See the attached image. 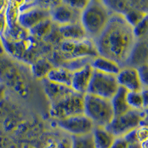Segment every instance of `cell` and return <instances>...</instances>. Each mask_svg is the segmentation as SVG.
<instances>
[{
	"mask_svg": "<svg viewBox=\"0 0 148 148\" xmlns=\"http://www.w3.org/2000/svg\"><path fill=\"white\" fill-rule=\"evenodd\" d=\"M94 42L99 56L126 66L137 39L124 15L112 13L102 32Z\"/></svg>",
	"mask_w": 148,
	"mask_h": 148,
	"instance_id": "6da1fadb",
	"label": "cell"
},
{
	"mask_svg": "<svg viewBox=\"0 0 148 148\" xmlns=\"http://www.w3.org/2000/svg\"><path fill=\"white\" fill-rule=\"evenodd\" d=\"M111 14L104 1H88L82 11L80 22L89 39L95 40L99 36L106 27Z\"/></svg>",
	"mask_w": 148,
	"mask_h": 148,
	"instance_id": "7a4b0ae2",
	"label": "cell"
},
{
	"mask_svg": "<svg viewBox=\"0 0 148 148\" xmlns=\"http://www.w3.org/2000/svg\"><path fill=\"white\" fill-rule=\"evenodd\" d=\"M84 114L95 127H106L114 118L111 100L87 93L84 96Z\"/></svg>",
	"mask_w": 148,
	"mask_h": 148,
	"instance_id": "3957f363",
	"label": "cell"
},
{
	"mask_svg": "<svg viewBox=\"0 0 148 148\" xmlns=\"http://www.w3.org/2000/svg\"><path fill=\"white\" fill-rule=\"evenodd\" d=\"M146 118V110H130L124 114L114 116L106 129L116 138H121L144 124Z\"/></svg>",
	"mask_w": 148,
	"mask_h": 148,
	"instance_id": "277c9868",
	"label": "cell"
},
{
	"mask_svg": "<svg viewBox=\"0 0 148 148\" xmlns=\"http://www.w3.org/2000/svg\"><path fill=\"white\" fill-rule=\"evenodd\" d=\"M84 96L73 92L51 104V116L56 120H60L84 114Z\"/></svg>",
	"mask_w": 148,
	"mask_h": 148,
	"instance_id": "5b68a950",
	"label": "cell"
},
{
	"mask_svg": "<svg viewBox=\"0 0 148 148\" xmlns=\"http://www.w3.org/2000/svg\"><path fill=\"white\" fill-rule=\"evenodd\" d=\"M119 88L116 76L94 71L88 93L111 100Z\"/></svg>",
	"mask_w": 148,
	"mask_h": 148,
	"instance_id": "8992f818",
	"label": "cell"
},
{
	"mask_svg": "<svg viewBox=\"0 0 148 148\" xmlns=\"http://www.w3.org/2000/svg\"><path fill=\"white\" fill-rule=\"evenodd\" d=\"M61 50L65 57L64 60L83 57L95 58L99 56L94 42L89 38L82 41L63 40Z\"/></svg>",
	"mask_w": 148,
	"mask_h": 148,
	"instance_id": "52a82bcc",
	"label": "cell"
},
{
	"mask_svg": "<svg viewBox=\"0 0 148 148\" xmlns=\"http://www.w3.org/2000/svg\"><path fill=\"white\" fill-rule=\"evenodd\" d=\"M56 123L61 129L71 134L72 136H81L91 134L95 127L93 123L84 114L56 120Z\"/></svg>",
	"mask_w": 148,
	"mask_h": 148,
	"instance_id": "ba28073f",
	"label": "cell"
},
{
	"mask_svg": "<svg viewBox=\"0 0 148 148\" xmlns=\"http://www.w3.org/2000/svg\"><path fill=\"white\" fill-rule=\"evenodd\" d=\"M82 12L73 8L65 1L56 2L50 8V18L59 26L80 22Z\"/></svg>",
	"mask_w": 148,
	"mask_h": 148,
	"instance_id": "9c48e42d",
	"label": "cell"
},
{
	"mask_svg": "<svg viewBox=\"0 0 148 148\" xmlns=\"http://www.w3.org/2000/svg\"><path fill=\"white\" fill-rule=\"evenodd\" d=\"M48 18H50V9L40 5H33L21 10L18 25L25 30H30Z\"/></svg>",
	"mask_w": 148,
	"mask_h": 148,
	"instance_id": "30bf717a",
	"label": "cell"
},
{
	"mask_svg": "<svg viewBox=\"0 0 148 148\" xmlns=\"http://www.w3.org/2000/svg\"><path fill=\"white\" fill-rule=\"evenodd\" d=\"M119 87L127 92H141L145 88L137 68L133 67H121L116 76Z\"/></svg>",
	"mask_w": 148,
	"mask_h": 148,
	"instance_id": "8fae6325",
	"label": "cell"
},
{
	"mask_svg": "<svg viewBox=\"0 0 148 148\" xmlns=\"http://www.w3.org/2000/svg\"><path fill=\"white\" fill-rule=\"evenodd\" d=\"M93 71L90 64H89L79 71L73 72L71 88L79 94H87Z\"/></svg>",
	"mask_w": 148,
	"mask_h": 148,
	"instance_id": "7c38bea8",
	"label": "cell"
},
{
	"mask_svg": "<svg viewBox=\"0 0 148 148\" xmlns=\"http://www.w3.org/2000/svg\"><path fill=\"white\" fill-rule=\"evenodd\" d=\"M58 30L63 40L82 41L88 38L81 22L59 26Z\"/></svg>",
	"mask_w": 148,
	"mask_h": 148,
	"instance_id": "4fadbf2b",
	"label": "cell"
},
{
	"mask_svg": "<svg viewBox=\"0 0 148 148\" xmlns=\"http://www.w3.org/2000/svg\"><path fill=\"white\" fill-rule=\"evenodd\" d=\"M44 88L46 95L51 101V104L59 101L75 92L71 87L47 81V79L44 81Z\"/></svg>",
	"mask_w": 148,
	"mask_h": 148,
	"instance_id": "5bb4252c",
	"label": "cell"
},
{
	"mask_svg": "<svg viewBox=\"0 0 148 148\" xmlns=\"http://www.w3.org/2000/svg\"><path fill=\"white\" fill-rule=\"evenodd\" d=\"M90 66L93 71L113 76H117L121 68L118 63L101 56L93 58Z\"/></svg>",
	"mask_w": 148,
	"mask_h": 148,
	"instance_id": "9a60e30c",
	"label": "cell"
},
{
	"mask_svg": "<svg viewBox=\"0 0 148 148\" xmlns=\"http://www.w3.org/2000/svg\"><path fill=\"white\" fill-rule=\"evenodd\" d=\"M92 137L94 148H110L116 138L106 127H95Z\"/></svg>",
	"mask_w": 148,
	"mask_h": 148,
	"instance_id": "2e32d148",
	"label": "cell"
},
{
	"mask_svg": "<svg viewBox=\"0 0 148 148\" xmlns=\"http://www.w3.org/2000/svg\"><path fill=\"white\" fill-rule=\"evenodd\" d=\"M72 76L73 72L69 70L62 67H53L49 71L45 79L51 82L71 87Z\"/></svg>",
	"mask_w": 148,
	"mask_h": 148,
	"instance_id": "e0dca14e",
	"label": "cell"
},
{
	"mask_svg": "<svg viewBox=\"0 0 148 148\" xmlns=\"http://www.w3.org/2000/svg\"><path fill=\"white\" fill-rule=\"evenodd\" d=\"M127 101L131 110H146L147 106V88H145L141 92H127Z\"/></svg>",
	"mask_w": 148,
	"mask_h": 148,
	"instance_id": "ac0fdd59",
	"label": "cell"
},
{
	"mask_svg": "<svg viewBox=\"0 0 148 148\" xmlns=\"http://www.w3.org/2000/svg\"><path fill=\"white\" fill-rule=\"evenodd\" d=\"M127 91L119 87L116 95L111 99L115 116L124 114L131 110L127 101Z\"/></svg>",
	"mask_w": 148,
	"mask_h": 148,
	"instance_id": "d6986e66",
	"label": "cell"
},
{
	"mask_svg": "<svg viewBox=\"0 0 148 148\" xmlns=\"http://www.w3.org/2000/svg\"><path fill=\"white\" fill-rule=\"evenodd\" d=\"M24 2L10 1L8 2V5L5 9V14L7 17L8 28H11L18 25V17L21 14V8Z\"/></svg>",
	"mask_w": 148,
	"mask_h": 148,
	"instance_id": "ffe728a7",
	"label": "cell"
},
{
	"mask_svg": "<svg viewBox=\"0 0 148 148\" xmlns=\"http://www.w3.org/2000/svg\"><path fill=\"white\" fill-rule=\"evenodd\" d=\"M53 22L51 20V18L46 19L29 30V33L31 35L39 37V38L48 36L49 34L51 32V24Z\"/></svg>",
	"mask_w": 148,
	"mask_h": 148,
	"instance_id": "44dd1931",
	"label": "cell"
},
{
	"mask_svg": "<svg viewBox=\"0 0 148 148\" xmlns=\"http://www.w3.org/2000/svg\"><path fill=\"white\" fill-rule=\"evenodd\" d=\"M71 148H94L92 133L81 136H72Z\"/></svg>",
	"mask_w": 148,
	"mask_h": 148,
	"instance_id": "7402d4cb",
	"label": "cell"
},
{
	"mask_svg": "<svg viewBox=\"0 0 148 148\" xmlns=\"http://www.w3.org/2000/svg\"><path fill=\"white\" fill-rule=\"evenodd\" d=\"M128 23L133 27L143 20L146 16H147V12L142 11L139 10H132L127 12L124 15Z\"/></svg>",
	"mask_w": 148,
	"mask_h": 148,
	"instance_id": "603a6c76",
	"label": "cell"
},
{
	"mask_svg": "<svg viewBox=\"0 0 148 148\" xmlns=\"http://www.w3.org/2000/svg\"><path fill=\"white\" fill-rule=\"evenodd\" d=\"M53 67L51 64L45 60H40L37 62L35 64V69H34V73L36 76L38 77H45L47 76L49 71L52 69Z\"/></svg>",
	"mask_w": 148,
	"mask_h": 148,
	"instance_id": "cb8c5ba5",
	"label": "cell"
},
{
	"mask_svg": "<svg viewBox=\"0 0 148 148\" xmlns=\"http://www.w3.org/2000/svg\"><path fill=\"white\" fill-rule=\"evenodd\" d=\"M133 32L137 40L145 39L147 34V16L133 27Z\"/></svg>",
	"mask_w": 148,
	"mask_h": 148,
	"instance_id": "d4e9b609",
	"label": "cell"
},
{
	"mask_svg": "<svg viewBox=\"0 0 148 148\" xmlns=\"http://www.w3.org/2000/svg\"><path fill=\"white\" fill-rule=\"evenodd\" d=\"M135 135L138 143H143L147 141L148 128L146 124H141L135 130Z\"/></svg>",
	"mask_w": 148,
	"mask_h": 148,
	"instance_id": "484cf974",
	"label": "cell"
},
{
	"mask_svg": "<svg viewBox=\"0 0 148 148\" xmlns=\"http://www.w3.org/2000/svg\"><path fill=\"white\" fill-rule=\"evenodd\" d=\"M6 9V8H5ZM8 27V21L6 14H5V10L4 11L0 13V38L4 36L7 31Z\"/></svg>",
	"mask_w": 148,
	"mask_h": 148,
	"instance_id": "4316f807",
	"label": "cell"
},
{
	"mask_svg": "<svg viewBox=\"0 0 148 148\" xmlns=\"http://www.w3.org/2000/svg\"><path fill=\"white\" fill-rule=\"evenodd\" d=\"M65 2L72 8L81 12L84 10L86 5L88 3V1H65Z\"/></svg>",
	"mask_w": 148,
	"mask_h": 148,
	"instance_id": "83f0119b",
	"label": "cell"
},
{
	"mask_svg": "<svg viewBox=\"0 0 148 148\" xmlns=\"http://www.w3.org/2000/svg\"><path fill=\"white\" fill-rule=\"evenodd\" d=\"M137 69L139 73L141 81L143 82L145 88H147V64H144V65L138 67Z\"/></svg>",
	"mask_w": 148,
	"mask_h": 148,
	"instance_id": "f1b7e54d",
	"label": "cell"
},
{
	"mask_svg": "<svg viewBox=\"0 0 148 148\" xmlns=\"http://www.w3.org/2000/svg\"><path fill=\"white\" fill-rule=\"evenodd\" d=\"M129 146L127 141L125 139L124 137L116 138L114 143L110 147V148H127Z\"/></svg>",
	"mask_w": 148,
	"mask_h": 148,
	"instance_id": "f546056e",
	"label": "cell"
},
{
	"mask_svg": "<svg viewBox=\"0 0 148 148\" xmlns=\"http://www.w3.org/2000/svg\"><path fill=\"white\" fill-rule=\"evenodd\" d=\"M8 5V1H3L0 0V13L5 10Z\"/></svg>",
	"mask_w": 148,
	"mask_h": 148,
	"instance_id": "4dcf8cb0",
	"label": "cell"
},
{
	"mask_svg": "<svg viewBox=\"0 0 148 148\" xmlns=\"http://www.w3.org/2000/svg\"><path fill=\"white\" fill-rule=\"evenodd\" d=\"M127 148H141L140 144L136 142V143H133V144H129V146Z\"/></svg>",
	"mask_w": 148,
	"mask_h": 148,
	"instance_id": "1f68e13d",
	"label": "cell"
},
{
	"mask_svg": "<svg viewBox=\"0 0 148 148\" xmlns=\"http://www.w3.org/2000/svg\"><path fill=\"white\" fill-rule=\"evenodd\" d=\"M4 52H5V48H4L3 44H2V39L0 38V55L3 53Z\"/></svg>",
	"mask_w": 148,
	"mask_h": 148,
	"instance_id": "d6a6232c",
	"label": "cell"
},
{
	"mask_svg": "<svg viewBox=\"0 0 148 148\" xmlns=\"http://www.w3.org/2000/svg\"><path fill=\"white\" fill-rule=\"evenodd\" d=\"M140 146H141V148H147V141L140 144Z\"/></svg>",
	"mask_w": 148,
	"mask_h": 148,
	"instance_id": "836d02e7",
	"label": "cell"
}]
</instances>
